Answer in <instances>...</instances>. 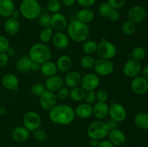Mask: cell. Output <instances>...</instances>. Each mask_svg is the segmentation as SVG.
<instances>
[{
  "label": "cell",
  "instance_id": "cell-1",
  "mask_svg": "<svg viewBox=\"0 0 148 147\" xmlns=\"http://www.w3.org/2000/svg\"><path fill=\"white\" fill-rule=\"evenodd\" d=\"M75 110L69 105H56L49 111V118L53 123L59 125H68L75 119Z\"/></svg>",
  "mask_w": 148,
  "mask_h": 147
},
{
  "label": "cell",
  "instance_id": "cell-2",
  "mask_svg": "<svg viewBox=\"0 0 148 147\" xmlns=\"http://www.w3.org/2000/svg\"><path fill=\"white\" fill-rule=\"evenodd\" d=\"M66 28L69 39L76 43H84L86 41L90 33L88 24L82 22L76 18L69 22Z\"/></svg>",
  "mask_w": 148,
  "mask_h": 147
},
{
  "label": "cell",
  "instance_id": "cell-3",
  "mask_svg": "<svg viewBox=\"0 0 148 147\" xmlns=\"http://www.w3.org/2000/svg\"><path fill=\"white\" fill-rule=\"evenodd\" d=\"M52 53L49 46L43 43H36L30 47L28 56L33 62L40 65L51 61Z\"/></svg>",
  "mask_w": 148,
  "mask_h": 147
},
{
  "label": "cell",
  "instance_id": "cell-4",
  "mask_svg": "<svg viewBox=\"0 0 148 147\" xmlns=\"http://www.w3.org/2000/svg\"><path fill=\"white\" fill-rule=\"evenodd\" d=\"M19 11L24 18L33 20L40 16L42 8L37 0H22L19 6Z\"/></svg>",
  "mask_w": 148,
  "mask_h": 147
},
{
  "label": "cell",
  "instance_id": "cell-5",
  "mask_svg": "<svg viewBox=\"0 0 148 147\" xmlns=\"http://www.w3.org/2000/svg\"><path fill=\"white\" fill-rule=\"evenodd\" d=\"M109 129L105 121L97 120L91 122L87 130V133L90 138L97 140H103L108 136Z\"/></svg>",
  "mask_w": 148,
  "mask_h": 147
},
{
  "label": "cell",
  "instance_id": "cell-6",
  "mask_svg": "<svg viewBox=\"0 0 148 147\" xmlns=\"http://www.w3.org/2000/svg\"><path fill=\"white\" fill-rule=\"evenodd\" d=\"M116 53V47L111 42L106 40H102L98 43L97 53L99 56L100 59L111 60L115 57Z\"/></svg>",
  "mask_w": 148,
  "mask_h": 147
},
{
  "label": "cell",
  "instance_id": "cell-7",
  "mask_svg": "<svg viewBox=\"0 0 148 147\" xmlns=\"http://www.w3.org/2000/svg\"><path fill=\"white\" fill-rule=\"evenodd\" d=\"M41 122L40 116L35 111H27L23 117V126L25 127L30 132H33L40 128Z\"/></svg>",
  "mask_w": 148,
  "mask_h": 147
},
{
  "label": "cell",
  "instance_id": "cell-8",
  "mask_svg": "<svg viewBox=\"0 0 148 147\" xmlns=\"http://www.w3.org/2000/svg\"><path fill=\"white\" fill-rule=\"evenodd\" d=\"M93 69L98 76H107L114 72V65L111 60L99 59L95 60Z\"/></svg>",
  "mask_w": 148,
  "mask_h": 147
},
{
  "label": "cell",
  "instance_id": "cell-9",
  "mask_svg": "<svg viewBox=\"0 0 148 147\" xmlns=\"http://www.w3.org/2000/svg\"><path fill=\"white\" fill-rule=\"evenodd\" d=\"M56 102H57V97L56 94L47 89H46L39 97V103L42 109L44 110H51L52 108L56 106Z\"/></svg>",
  "mask_w": 148,
  "mask_h": 147
},
{
  "label": "cell",
  "instance_id": "cell-10",
  "mask_svg": "<svg viewBox=\"0 0 148 147\" xmlns=\"http://www.w3.org/2000/svg\"><path fill=\"white\" fill-rule=\"evenodd\" d=\"M147 13L146 9L140 5L133 6L127 12L128 20L135 24L144 22L147 17Z\"/></svg>",
  "mask_w": 148,
  "mask_h": 147
},
{
  "label": "cell",
  "instance_id": "cell-11",
  "mask_svg": "<svg viewBox=\"0 0 148 147\" xmlns=\"http://www.w3.org/2000/svg\"><path fill=\"white\" fill-rule=\"evenodd\" d=\"M142 64L140 61L131 59L127 61L123 66V73L129 78H134L139 76L142 71Z\"/></svg>",
  "mask_w": 148,
  "mask_h": 147
},
{
  "label": "cell",
  "instance_id": "cell-12",
  "mask_svg": "<svg viewBox=\"0 0 148 147\" xmlns=\"http://www.w3.org/2000/svg\"><path fill=\"white\" fill-rule=\"evenodd\" d=\"M81 87L85 91H95L100 85V78L96 74L88 73L82 76Z\"/></svg>",
  "mask_w": 148,
  "mask_h": 147
},
{
  "label": "cell",
  "instance_id": "cell-13",
  "mask_svg": "<svg viewBox=\"0 0 148 147\" xmlns=\"http://www.w3.org/2000/svg\"><path fill=\"white\" fill-rule=\"evenodd\" d=\"M108 115L117 122H121L125 120L127 118V110L121 104L114 102L108 108Z\"/></svg>",
  "mask_w": 148,
  "mask_h": 147
},
{
  "label": "cell",
  "instance_id": "cell-14",
  "mask_svg": "<svg viewBox=\"0 0 148 147\" xmlns=\"http://www.w3.org/2000/svg\"><path fill=\"white\" fill-rule=\"evenodd\" d=\"M131 89L136 95H145L148 91V80L140 75L133 78L131 82Z\"/></svg>",
  "mask_w": 148,
  "mask_h": 147
},
{
  "label": "cell",
  "instance_id": "cell-15",
  "mask_svg": "<svg viewBox=\"0 0 148 147\" xmlns=\"http://www.w3.org/2000/svg\"><path fill=\"white\" fill-rule=\"evenodd\" d=\"M1 85L7 90L18 92L20 81L18 77L12 73H7L1 77Z\"/></svg>",
  "mask_w": 148,
  "mask_h": 147
},
{
  "label": "cell",
  "instance_id": "cell-16",
  "mask_svg": "<svg viewBox=\"0 0 148 147\" xmlns=\"http://www.w3.org/2000/svg\"><path fill=\"white\" fill-rule=\"evenodd\" d=\"M67 20L62 13H54L51 16L50 27L53 30L56 32H62L67 27Z\"/></svg>",
  "mask_w": 148,
  "mask_h": 147
},
{
  "label": "cell",
  "instance_id": "cell-17",
  "mask_svg": "<svg viewBox=\"0 0 148 147\" xmlns=\"http://www.w3.org/2000/svg\"><path fill=\"white\" fill-rule=\"evenodd\" d=\"M51 41L55 48L60 50H64L69 47V37L68 35L63 32H56L53 33Z\"/></svg>",
  "mask_w": 148,
  "mask_h": 147
},
{
  "label": "cell",
  "instance_id": "cell-18",
  "mask_svg": "<svg viewBox=\"0 0 148 147\" xmlns=\"http://www.w3.org/2000/svg\"><path fill=\"white\" fill-rule=\"evenodd\" d=\"M44 84L47 90L55 93L59 89H61L62 86H64V79L62 76L54 75V76H51V77L46 78Z\"/></svg>",
  "mask_w": 148,
  "mask_h": 147
},
{
  "label": "cell",
  "instance_id": "cell-19",
  "mask_svg": "<svg viewBox=\"0 0 148 147\" xmlns=\"http://www.w3.org/2000/svg\"><path fill=\"white\" fill-rule=\"evenodd\" d=\"M108 140L114 144L115 146H121L127 141L126 134L121 130L114 129L110 131L108 133Z\"/></svg>",
  "mask_w": 148,
  "mask_h": 147
},
{
  "label": "cell",
  "instance_id": "cell-20",
  "mask_svg": "<svg viewBox=\"0 0 148 147\" xmlns=\"http://www.w3.org/2000/svg\"><path fill=\"white\" fill-rule=\"evenodd\" d=\"M108 105L106 102H95L92 106V115L98 120L105 119L108 115Z\"/></svg>",
  "mask_w": 148,
  "mask_h": 147
},
{
  "label": "cell",
  "instance_id": "cell-21",
  "mask_svg": "<svg viewBox=\"0 0 148 147\" xmlns=\"http://www.w3.org/2000/svg\"><path fill=\"white\" fill-rule=\"evenodd\" d=\"M4 28L6 33L10 35H17L20 31V24L18 20L10 17L7 18L4 22Z\"/></svg>",
  "mask_w": 148,
  "mask_h": 147
},
{
  "label": "cell",
  "instance_id": "cell-22",
  "mask_svg": "<svg viewBox=\"0 0 148 147\" xmlns=\"http://www.w3.org/2000/svg\"><path fill=\"white\" fill-rule=\"evenodd\" d=\"M82 76L80 74L76 71H72L68 72L64 79V84L69 88L76 87L80 85Z\"/></svg>",
  "mask_w": 148,
  "mask_h": 147
},
{
  "label": "cell",
  "instance_id": "cell-23",
  "mask_svg": "<svg viewBox=\"0 0 148 147\" xmlns=\"http://www.w3.org/2000/svg\"><path fill=\"white\" fill-rule=\"evenodd\" d=\"M12 138L16 142H24L30 137V131L24 126H17L12 131Z\"/></svg>",
  "mask_w": 148,
  "mask_h": 147
},
{
  "label": "cell",
  "instance_id": "cell-24",
  "mask_svg": "<svg viewBox=\"0 0 148 147\" xmlns=\"http://www.w3.org/2000/svg\"><path fill=\"white\" fill-rule=\"evenodd\" d=\"M75 115L81 119H88L92 115V106L85 102L79 104L75 109Z\"/></svg>",
  "mask_w": 148,
  "mask_h": 147
},
{
  "label": "cell",
  "instance_id": "cell-25",
  "mask_svg": "<svg viewBox=\"0 0 148 147\" xmlns=\"http://www.w3.org/2000/svg\"><path fill=\"white\" fill-rule=\"evenodd\" d=\"M15 10L12 0H0V16L4 18L11 17Z\"/></svg>",
  "mask_w": 148,
  "mask_h": 147
},
{
  "label": "cell",
  "instance_id": "cell-26",
  "mask_svg": "<svg viewBox=\"0 0 148 147\" xmlns=\"http://www.w3.org/2000/svg\"><path fill=\"white\" fill-rule=\"evenodd\" d=\"M56 64L59 71L66 72L72 67V60L68 55H62L58 58Z\"/></svg>",
  "mask_w": 148,
  "mask_h": 147
},
{
  "label": "cell",
  "instance_id": "cell-27",
  "mask_svg": "<svg viewBox=\"0 0 148 147\" xmlns=\"http://www.w3.org/2000/svg\"><path fill=\"white\" fill-rule=\"evenodd\" d=\"M40 70L42 74L48 78L56 75L58 69L54 62L49 61L40 65Z\"/></svg>",
  "mask_w": 148,
  "mask_h": 147
},
{
  "label": "cell",
  "instance_id": "cell-28",
  "mask_svg": "<svg viewBox=\"0 0 148 147\" xmlns=\"http://www.w3.org/2000/svg\"><path fill=\"white\" fill-rule=\"evenodd\" d=\"M95 18V14L89 8H83L78 11L76 14V19L82 22L88 24L92 22Z\"/></svg>",
  "mask_w": 148,
  "mask_h": 147
},
{
  "label": "cell",
  "instance_id": "cell-29",
  "mask_svg": "<svg viewBox=\"0 0 148 147\" xmlns=\"http://www.w3.org/2000/svg\"><path fill=\"white\" fill-rule=\"evenodd\" d=\"M33 61L27 56H23L17 59L16 62V68L20 72H27L30 71Z\"/></svg>",
  "mask_w": 148,
  "mask_h": 147
},
{
  "label": "cell",
  "instance_id": "cell-30",
  "mask_svg": "<svg viewBox=\"0 0 148 147\" xmlns=\"http://www.w3.org/2000/svg\"><path fill=\"white\" fill-rule=\"evenodd\" d=\"M134 122L136 126L142 130H148V113L140 112L135 115Z\"/></svg>",
  "mask_w": 148,
  "mask_h": 147
},
{
  "label": "cell",
  "instance_id": "cell-31",
  "mask_svg": "<svg viewBox=\"0 0 148 147\" xmlns=\"http://www.w3.org/2000/svg\"><path fill=\"white\" fill-rule=\"evenodd\" d=\"M85 92L86 91L79 86L71 88L70 91H69V97L75 102H80V101L83 100Z\"/></svg>",
  "mask_w": 148,
  "mask_h": 147
},
{
  "label": "cell",
  "instance_id": "cell-32",
  "mask_svg": "<svg viewBox=\"0 0 148 147\" xmlns=\"http://www.w3.org/2000/svg\"><path fill=\"white\" fill-rule=\"evenodd\" d=\"M98 43L92 40H87L82 45V50L85 55H92L96 53Z\"/></svg>",
  "mask_w": 148,
  "mask_h": 147
},
{
  "label": "cell",
  "instance_id": "cell-33",
  "mask_svg": "<svg viewBox=\"0 0 148 147\" xmlns=\"http://www.w3.org/2000/svg\"><path fill=\"white\" fill-rule=\"evenodd\" d=\"M121 30H122L123 33L126 35H132L135 33L136 30H137V26H136L135 23L130 21V20H127L122 23Z\"/></svg>",
  "mask_w": 148,
  "mask_h": 147
},
{
  "label": "cell",
  "instance_id": "cell-34",
  "mask_svg": "<svg viewBox=\"0 0 148 147\" xmlns=\"http://www.w3.org/2000/svg\"><path fill=\"white\" fill-rule=\"evenodd\" d=\"M53 35V30L51 27H43L41 30L40 33H39V39L40 42L43 43H47L51 41Z\"/></svg>",
  "mask_w": 148,
  "mask_h": 147
},
{
  "label": "cell",
  "instance_id": "cell-35",
  "mask_svg": "<svg viewBox=\"0 0 148 147\" xmlns=\"http://www.w3.org/2000/svg\"><path fill=\"white\" fill-rule=\"evenodd\" d=\"M95 59L91 55H85L80 59V65L83 69H90L94 67Z\"/></svg>",
  "mask_w": 148,
  "mask_h": 147
},
{
  "label": "cell",
  "instance_id": "cell-36",
  "mask_svg": "<svg viewBox=\"0 0 148 147\" xmlns=\"http://www.w3.org/2000/svg\"><path fill=\"white\" fill-rule=\"evenodd\" d=\"M62 6V4L60 0H49L46 4L48 10L53 14L60 12Z\"/></svg>",
  "mask_w": 148,
  "mask_h": 147
},
{
  "label": "cell",
  "instance_id": "cell-37",
  "mask_svg": "<svg viewBox=\"0 0 148 147\" xmlns=\"http://www.w3.org/2000/svg\"><path fill=\"white\" fill-rule=\"evenodd\" d=\"M132 55L133 57L132 59L139 61H141L146 57V50L143 47L137 46L132 50Z\"/></svg>",
  "mask_w": 148,
  "mask_h": 147
},
{
  "label": "cell",
  "instance_id": "cell-38",
  "mask_svg": "<svg viewBox=\"0 0 148 147\" xmlns=\"http://www.w3.org/2000/svg\"><path fill=\"white\" fill-rule=\"evenodd\" d=\"M113 8L110 6L108 2H103L100 4L98 6V14L102 17H107L108 18V15L110 14L111 12L112 11Z\"/></svg>",
  "mask_w": 148,
  "mask_h": 147
},
{
  "label": "cell",
  "instance_id": "cell-39",
  "mask_svg": "<svg viewBox=\"0 0 148 147\" xmlns=\"http://www.w3.org/2000/svg\"><path fill=\"white\" fill-rule=\"evenodd\" d=\"M51 16L49 13H41L38 19V24L42 27H50L51 24Z\"/></svg>",
  "mask_w": 148,
  "mask_h": 147
},
{
  "label": "cell",
  "instance_id": "cell-40",
  "mask_svg": "<svg viewBox=\"0 0 148 147\" xmlns=\"http://www.w3.org/2000/svg\"><path fill=\"white\" fill-rule=\"evenodd\" d=\"M46 86L45 84L43 83H36L33 85H32L31 88H30V91L31 93L33 95L37 97H40L41 94L46 90Z\"/></svg>",
  "mask_w": 148,
  "mask_h": 147
},
{
  "label": "cell",
  "instance_id": "cell-41",
  "mask_svg": "<svg viewBox=\"0 0 148 147\" xmlns=\"http://www.w3.org/2000/svg\"><path fill=\"white\" fill-rule=\"evenodd\" d=\"M47 136L48 135L46 131L43 129H40V128H38V129L36 130V131H33V137L37 141L42 142V141H46Z\"/></svg>",
  "mask_w": 148,
  "mask_h": 147
},
{
  "label": "cell",
  "instance_id": "cell-42",
  "mask_svg": "<svg viewBox=\"0 0 148 147\" xmlns=\"http://www.w3.org/2000/svg\"><path fill=\"white\" fill-rule=\"evenodd\" d=\"M83 100L85 101V103L89 104V105L95 104L97 100L96 93L95 91H86Z\"/></svg>",
  "mask_w": 148,
  "mask_h": 147
},
{
  "label": "cell",
  "instance_id": "cell-43",
  "mask_svg": "<svg viewBox=\"0 0 148 147\" xmlns=\"http://www.w3.org/2000/svg\"><path fill=\"white\" fill-rule=\"evenodd\" d=\"M69 87L67 86H62L61 89H59L57 91V93H56V97L57 98H59L61 100H65V99H67L68 97H69Z\"/></svg>",
  "mask_w": 148,
  "mask_h": 147
},
{
  "label": "cell",
  "instance_id": "cell-44",
  "mask_svg": "<svg viewBox=\"0 0 148 147\" xmlns=\"http://www.w3.org/2000/svg\"><path fill=\"white\" fill-rule=\"evenodd\" d=\"M10 46V41L5 36L0 35V53H5Z\"/></svg>",
  "mask_w": 148,
  "mask_h": 147
},
{
  "label": "cell",
  "instance_id": "cell-45",
  "mask_svg": "<svg viewBox=\"0 0 148 147\" xmlns=\"http://www.w3.org/2000/svg\"><path fill=\"white\" fill-rule=\"evenodd\" d=\"M95 93L98 102H107L108 99V93L105 89H99Z\"/></svg>",
  "mask_w": 148,
  "mask_h": 147
},
{
  "label": "cell",
  "instance_id": "cell-46",
  "mask_svg": "<svg viewBox=\"0 0 148 147\" xmlns=\"http://www.w3.org/2000/svg\"><path fill=\"white\" fill-rule=\"evenodd\" d=\"M127 0H108L107 2L114 10H119L124 6Z\"/></svg>",
  "mask_w": 148,
  "mask_h": 147
},
{
  "label": "cell",
  "instance_id": "cell-47",
  "mask_svg": "<svg viewBox=\"0 0 148 147\" xmlns=\"http://www.w3.org/2000/svg\"><path fill=\"white\" fill-rule=\"evenodd\" d=\"M76 2L84 8H89L96 2V0H76Z\"/></svg>",
  "mask_w": 148,
  "mask_h": 147
},
{
  "label": "cell",
  "instance_id": "cell-48",
  "mask_svg": "<svg viewBox=\"0 0 148 147\" xmlns=\"http://www.w3.org/2000/svg\"><path fill=\"white\" fill-rule=\"evenodd\" d=\"M120 16H121V14H120V12H119V10L113 9L112 11L111 12L110 14L108 15V18L109 19L110 21L115 22H117L119 20Z\"/></svg>",
  "mask_w": 148,
  "mask_h": 147
},
{
  "label": "cell",
  "instance_id": "cell-49",
  "mask_svg": "<svg viewBox=\"0 0 148 147\" xmlns=\"http://www.w3.org/2000/svg\"><path fill=\"white\" fill-rule=\"evenodd\" d=\"M106 123V125L108 126L109 131H112V130L117 129L119 127V122H117L115 120L112 119V118H109L106 121H105Z\"/></svg>",
  "mask_w": 148,
  "mask_h": 147
},
{
  "label": "cell",
  "instance_id": "cell-50",
  "mask_svg": "<svg viewBox=\"0 0 148 147\" xmlns=\"http://www.w3.org/2000/svg\"><path fill=\"white\" fill-rule=\"evenodd\" d=\"M10 57L6 53H0V68L4 67L7 66L9 62Z\"/></svg>",
  "mask_w": 148,
  "mask_h": 147
},
{
  "label": "cell",
  "instance_id": "cell-51",
  "mask_svg": "<svg viewBox=\"0 0 148 147\" xmlns=\"http://www.w3.org/2000/svg\"><path fill=\"white\" fill-rule=\"evenodd\" d=\"M98 147H116L108 139H103L100 141Z\"/></svg>",
  "mask_w": 148,
  "mask_h": 147
},
{
  "label": "cell",
  "instance_id": "cell-52",
  "mask_svg": "<svg viewBox=\"0 0 148 147\" xmlns=\"http://www.w3.org/2000/svg\"><path fill=\"white\" fill-rule=\"evenodd\" d=\"M62 4L66 7H72L76 3V0H62Z\"/></svg>",
  "mask_w": 148,
  "mask_h": 147
},
{
  "label": "cell",
  "instance_id": "cell-53",
  "mask_svg": "<svg viewBox=\"0 0 148 147\" xmlns=\"http://www.w3.org/2000/svg\"><path fill=\"white\" fill-rule=\"evenodd\" d=\"M5 53H7V55L9 57H13V56H14L16 55V50L15 48H14L13 47L10 46V47L7 48V50H6Z\"/></svg>",
  "mask_w": 148,
  "mask_h": 147
},
{
  "label": "cell",
  "instance_id": "cell-54",
  "mask_svg": "<svg viewBox=\"0 0 148 147\" xmlns=\"http://www.w3.org/2000/svg\"><path fill=\"white\" fill-rule=\"evenodd\" d=\"M99 143H100L99 140L92 139V138H91V139L90 140L89 144L91 147H98V145H99Z\"/></svg>",
  "mask_w": 148,
  "mask_h": 147
},
{
  "label": "cell",
  "instance_id": "cell-55",
  "mask_svg": "<svg viewBox=\"0 0 148 147\" xmlns=\"http://www.w3.org/2000/svg\"><path fill=\"white\" fill-rule=\"evenodd\" d=\"M141 73H142V76L148 80V66H145L143 69H142Z\"/></svg>",
  "mask_w": 148,
  "mask_h": 147
},
{
  "label": "cell",
  "instance_id": "cell-56",
  "mask_svg": "<svg viewBox=\"0 0 148 147\" xmlns=\"http://www.w3.org/2000/svg\"><path fill=\"white\" fill-rule=\"evenodd\" d=\"M40 68V65L39 63H36V62H33L31 65V67H30V70L32 71H38L39 70Z\"/></svg>",
  "mask_w": 148,
  "mask_h": 147
},
{
  "label": "cell",
  "instance_id": "cell-57",
  "mask_svg": "<svg viewBox=\"0 0 148 147\" xmlns=\"http://www.w3.org/2000/svg\"><path fill=\"white\" fill-rule=\"evenodd\" d=\"M21 15V14H20V11H19V10H14V12H12V14L11 17H13V18L14 19H17V20H18L19 17H20V16Z\"/></svg>",
  "mask_w": 148,
  "mask_h": 147
},
{
  "label": "cell",
  "instance_id": "cell-58",
  "mask_svg": "<svg viewBox=\"0 0 148 147\" xmlns=\"http://www.w3.org/2000/svg\"><path fill=\"white\" fill-rule=\"evenodd\" d=\"M6 112H7V110H6L5 107L0 105V115L1 116L4 115L6 114Z\"/></svg>",
  "mask_w": 148,
  "mask_h": 147
},
{
  "label": "cell",
  "instance_id": "cell-59",
  "mask_svg": "<svg viewBox=\"0 0 148 147\" xmlns=\"http://www.w3.org/2000/svg\"><path fill=\"white\" fill-rule=\"evenodd\" d=\"M0 105H1V97H0Z\"/></svg>",
  "mask_w": 148,
  "mask_h": 147
}]
</instances>
